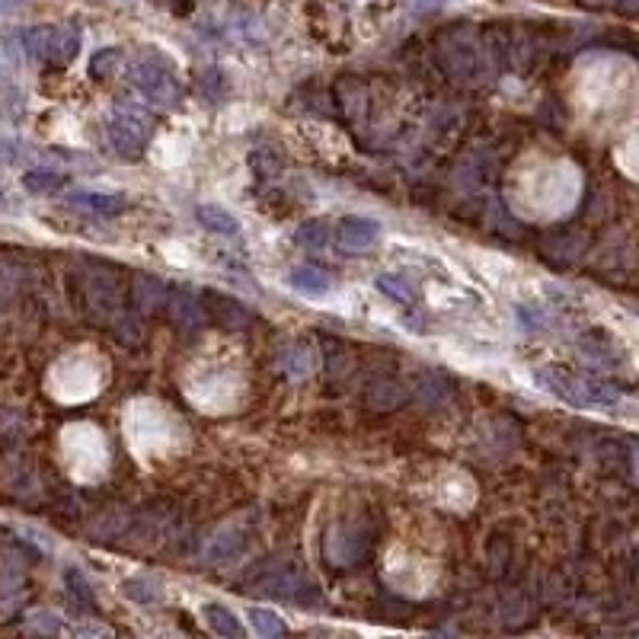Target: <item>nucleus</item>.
<instances>
[{
	"label": "nucleus",
	"mask_w": 639,
	"mask_h": 639,
	"mask_svg": "<svg viewBox=\"0 0 639 639\" xmlns=\"http://www.w3.org/2000/svg\"><path fill=\"white\" fill-rule=\"evenodd\" d=\"M202 617H205L208 630L215 633V636H224V639H240L243 636V624L237 620L234 611L224 608V604H205Z\"/></svg>",
	"instance_id": "obj_9"
},
{
	"label": "nucleus",
	"mask_w": 639,
	"mask_h": 639,
	"mask_svg": "<svg viewBox=\"0 0 639 639\" xmlns=\"http://www.w3.org/2000/svg\"><path fill=\"white\" fill-rule=\"evenodd\" d=\"M29 627L39 630V633H61V620L52 617L48 611H36V614L29 617Z\"/></svg>",
	"instance_id": "obj_17"
},
{
	"label": "nucleus",
	"mask_w": 639,
	"mask_h": 639,
	"mask_svg": "<svg viewBox=\"0 0 639 639\" xmlns=\"http://www.w3.org/2000/svg\"><path fill=\"white\" fill-rule=\"evenodd\" d=\"M0 202H4V192H0Z\"/></svg>",
	"instance_id": "obj_20"
},
{
	"label": "nucleus",
	"mask_w": 639,
	"mask_h": 639,
	"mask_svg": "<svg viewBox=\"0 0 639 639\" xmlns=\"http://www.w3.org/2000/svg\"><path fill=\"white\" fill-rule=\"evenodd\" d=\"M378 237H381V224L374 221V218H362V215L342 218L339 227H336L339 247L349 250V253H362V250L374 247V243H378Z\"/></svg>",
	"instance_id": "obj_5"
},
{
	"label": "nucleus",
	"mask_w": 639,
	"mask_h": 639,
	"mask_svg": "<svg viewBox=\"0 0 639 639\" xmlns=\"http://www.w3.org/2000/svg\"><path fill=\"white\" fill-rule=\"evenodd\" d=\"M61 183H64V176L55 173V170H48V167H36V170H29V173L23 176V186H26V192H32V195L55 192V189H61Z\"/></svg>",
	"instance_id": "obj_10"
},
{
	"label": "nucleus",
	"mask_w": 639,
	"mask_h": 639,
	"mask_svg": "<svg viewBox=\"0 0 639 639\" xmlns=\"http://www.w3.org/2000/svg\"><path fill=\"white\" fill-rule=\"evenodd\" d=\"M64 585H68V595L80 604V608H93V592H90L87 579L80 576L77 569H68V572H64Z\"/></svg>",
	"instance_id": "obj_14"
},
{
	"label": "nucleus",
	"mask_w": 639,
	"mask_h": 639,
	"mask_svg": "<svg viewBox=\"0 0 639 639\" xmlns=\"http://www.w3.org/2000/svg\"><path fill=\"white\" fill-rule=\"evenodd\" d=\"M247 617H250L253 633H259L262 639L282 636V633L288 630V627L282 624V620H278V614H272V611H266V608H250V611H247Z\"/></svg>",
	"instance_id": "obj_12"
},
{
	"label": "nucleus",
	"mask_w": 639,
	"mask_h": 639,
	"mask_svg": "<svg viewBox=\"0 0 639 639\" xmlns=\"http://www.w3.org/2000/svg\"><path fill=\"white\" fill-rule=\"evenodd\" d=\"M23 7H26V0H0V20H4V16L20 13Z\"/></svg>",
	"instance_id": "obj_18"
},
{
	"label": "nucleus",
	"mask_w": 639,
	"mask_h": 639,
	"mask_svg": "<svg viewBox=\"0 0 639 639\" xmlns=\"http://www.w3.org/2000/svg\"><path fill=\"white\" fill-rule=\"evenodd\" d=\"M68 205L74 208H84V211H93V215H119V211L128 208V199L125 195H106V192H71L68 195Z\"/></svg>",
	"instance_id": "obj_7"
},
{
	"label": "nucleus",
	"mask_w": 639,
	"mask_h": 639,
	"mask_svg": "<svg viewBox=\"0 0 639 639\" xmlns=\"http://www.w3.org/2000/svg\"><path fill=\"white\" fill-rule=\"evenodd\" d=\"M122 595L128 598V601H138V604H154V601H160V585L154 582V579H147V576H135V579H128L125 585H122Z\"/></svg>",
	"instance_id": "obj_11"
},
{
	"label": "nucleus",
	"mask_w": 639,
	"mask_h": 639,
	"mask_svg": "<svg viewBox=\"0 0 639 639\" xmlns=\"http://www.w3.org/2000/svg\"><path fill=\"white\" fill-rule=\"evenodd\" d=\"M106 135H109V144L116 147L122 157H135L144 151L147 141H151V122H147L141 109L119 103L106 122Z\"/></svg>",
	"instance_id": "obj_4"
},
{
	"label": "nucleus",
	"mask_w": 639,
	"mask_h": 639,
	"mask_svg": "<svg viewBox=\"0 0 639 639\" xmlns=\"http://www.w3.org/2000/svg\"><path fill=\"white\" fill-rule=\"evenodd\" d=\"M298 243H304L307 250H320L326 243V224L323 221H307L298 231Z\"/></svg>",
	"instance_id": "obj_16"
},
{
	"label": "nucleus",
	"mask_w": 639,
	"mask_h": 639,
	"mask_svg": "<svg viewBox=\"0 0 639 639\" xmlns=\"http://www.w3.org/2000/svg\"><path fill=\"white\" fill-rule=\"evenodd\" d=\"M288 285L298 291L301 298H307V301H323L326 294L333 291L330 275H326L323 269H314V266H298V269L288 275Z\"/></svg>",
	"instance_id": "obj_6"
},
{
	"label": "nucleus",
	"mask_w": 639,
	"mask_h": 639,
	"mask_svg": "<svg viewBox=\"0 0 639 639\" xmlns=\"http://www.w3.org/2000/svg\"><path fill=\"white\" fill-rule=\"evenodd\" d=\"M378 291L387 294V298L397 301V304H413L416 301L413 285H409L406 278H400V275H381L378 278Z\"/></svg>",
	"instance_id": "obj_13"
},
{
	"label": "nucleus",
	"mask_w": 639,
	"mask_h": 639,
	"mask_svg": "<svg viewBox=\"0 0 639 639\" xmlns=\"http://www.w3.org/2000/svg\"><path fill=\"white\" fill-rule=\"evenodd\" d=\"M131 84L141 96H147L157 106H176L179 103V80L173 68L157 55H147L131 64Z\"/></svg>",
	"instance_id": "obj_3"
},
{
	"label": "nucleus",
	"mask_w": 639,
	"mask_h": 639,
	"mask_svg": "<svg viewBox=\"0 0 639 639\" xmlns=\"http://www.w3.org/2000/svg\"><path fill=\"white\" fill-rule=\"evenodd\" d=\"M23 48L39 61L71 64L80 52V29L77 26H32L23 32Z\"/></svg>",
	"instance_id": "obj_2"
},
{
	"label": "nucleus",
	"mask_w": 639,
	"mask_h": 639,
	"mask_svg": "<svg viewBox=\"0 0 639 639\" xmlns=\"http://www.w3.org/2000/svg\"><path fill=\"white\" fill-rule=\"evenodd\" d=\"M119 61H122V52L119 48H103V52H96L93 61H90V74L93 77H109L112 71L119 68Z\"/></svg>",
	"instance_id": "obj_15"
},
{
	"label": "nucleus",
	"mask_w": 639,
	"mask_h": 639,
	"mask_svg": "<svg viewBox=\"0 0 639 639\" xmlns=\"http://www.w3.org/2000/svg\"><path fill=\"white\" fill-rule=\"evenodd\" d=\"M409 4H413L416 13H429V10H438L445 0H409Z\"/></svg>",
	"instance_id": "obj_19"
},
{
	"label": "nucleus",
	"mask_w": 639,
	"mask_h": 639,
	"mask_svg": "<svg viewBox=\"0 0 639 639\" xmlns=\"http://www.w3.org/2000/svg\"><path fill=\"white\" fill-rule=\"evenodd\" d=\"M195 218H199V224L211 234H221V237L240 234V221L221 205H199V208H195Z\"/></svg>",
	"instance_id": "obj_8"
},
{
	"label": "nucleus",
	"mask_w": 639,
	"mask_h": 639,
	"mask_svg": "<svg viewBox=\"0 0 639 639\" xmlns=\"http://www.w3.org/2000/svg\"><path fill=\"white\" fill-rule=\"evenodd\" d=\"M537 381H540V387L550 390L553 397H560L569 406H614L617 403V393L611 387L579 378V374L560 371V368H540Z\"/></svg>",
	"instance_id": "obj_1"
}]
</instances>
